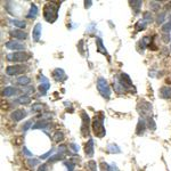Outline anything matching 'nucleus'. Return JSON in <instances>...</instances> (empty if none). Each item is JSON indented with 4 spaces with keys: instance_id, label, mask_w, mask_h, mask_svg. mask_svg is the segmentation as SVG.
Segmentation results:
<instances>
[{
    "instance_id": "obj_9",
    "label": "nucleus",
    "mask_w": 171,
    "mask_h": 171,
    "mask_svg": "<svg viewBox=\"0 0 171 171\" xmlns=\"http://www.w3.org/2000/svg\"><path fill=\"white\" fill-rule=\"evenodd\" d=\"M5 47L10 49V50H24L25 46L18 41H15V40H10V41H7L5 43Z\"/></svg>"
},
{
    "instance_id": "obj_13",
    "label": "nucleus",
    "mask_w": 171,
    "mask_h": 171,
    "mask_svg": "<svg viewBox=\"0 0 171 171\" xmlns=\"http://www.w3.org/2000/svg\"><path fill=\"white\" fill-rule=\"evenodd\" d=\"M41 29H42L41 23H37V24L34 25L33 32H32V37H33L34 42H38V41L40 40V38H41V31H42Z\"/></svg>"
},
{
    "instance_id": "obj_36",
    "label": "nucleus",
    "mask_w": 171,
    "mask_h": 171,
    "mask_svg": "<svg viewBox=\"0 0 171 171\" xmlns=\"http://www.w3.org/2000/svg\"><path fill=\"white\" fill-rule=\"evenodd\" d=\"M146 25H147V23H146V22H144V21H142V22H138V23H137L136 29H137L138 31H140V30H145Z\"/></svg>"
},
{
    "instance_id": "obj_25",
    "label": "nucleus",
    "mask_w": 171,
    "mask_h": 171,
    "mask_svg": "<svg viewBox=\"0 0 171 171\" xmlns=\"http://www.w3.org/2000/svg\"><path fill=\"white\" fill-rule=\"evenodd\" d=\"M87 171H97V164L95 161L90 160L88 163H87V167H86Z\"/></svg>"
},
{
    "instance_id": "obj_37",
    "label": "nucleus",
    "mask_w": 171,
    "mask_h": 171,
    "mask_svg": "<svg viewBox=\"0 0 171 171\" xmlns=\"http://www.w3.org/2000/svg\"><path fill=\"white\" fill-rule=\"evenodd\" d=\"M22 151H23V154L25 155V156H28V157H33V154L30 152L28 149V147H25V146H23V148H22Z\"/></svg>"
},
{
    "instance_id": "obj_10",
    "label": "nucleus",
    "mask_w": 171,
    "mask_h": 171,
    "mask_svg": "<svg viewBox=\"0 0 171 171\" xmlns=\"http://www.w3.org/2000/svg\"><path fill=\"white\" fill-rule=\"evenodd\" d=\"M26 115H28V112L25 110H16V111H14L13 113L10 114V119L13 121H15V122H18V121L23 120Z\"/></svg>"
},
{
    "instance_id": "obj_31",
    "label": "nucleus",
    "mask_w": 171,
    "mask_h": 171,
    "mask_svg": "<svg viewBox=\"0 0 171 171\" xmlns=\"http://www.w3.org/2000/svg\"><path fill=\"white\" fill-rule=\"evenodd\" d=\"M162 31H163V32H166V33H169V32L171 31V16H170L169 22H168V23H166V24L162 26Z\"/></svg>"
},
{
    "instance_id": "obj_7",
    "label": "nucleus",
    "mask_w": 171,
    "mask_h": 171,
    "mask_svg": "<svg viewBox=\"0 0 171 171\" xmlns=\"http://www.w3.org/2000/svg\"><path fill=\"white\" fill-rule=\"evenodd\" d=\"M81 119H82V124H81V132L83 136L89 135V124H90V119L89 115L86 112H81Z\"/></svg>"
},
{
    "instance_id": "obj_21",
    "label": "nucleus",
    "mask_w": 171,
    "mask_h": 171,
    "mask_svg": "<svg viewBox=\"0 0 171 171\" xmlns=\"http://www.w3.org/2000/svg\"><path fill=\"white\" fill-rule=\"evenodd\" d=\"M142 5V0H132V1H130V6L132 7V9L135 10V13H136V14H138V13H139V9H140Z\"/></svg>"
},
{
    "instance_id": "obj_6",
    "label": "nucleus",
    "mask_w": 171,
    "mask_h": 171,
    "mask_svg": "<svg viewBox=\"0 0 171 171\" xmlns=\"http://www.w3.org/2000/svg\"><path fill=\"white\" fill-rule=\"evenodd\" d=\"M137 110L142 115H148L152 112V104L145 99H140L137 104Z\"/></svg>"
},
{
    "instance_id": "obj_39",
    "label": "nucleus",
    "mask_w": 171,
    "mask_h": 171,
    "mask_svg": "<svg viewBox=\"0 0 171 171\" xmlns=\"http://www.w3.org/2000/svg\"><path fill=\"white\" fill-rule=\"evenodd\" d=\"M164 18H166V13H162V14L159 15V17H157V23H159V24H162L163 21H164Z\"/></svg>"
},
{
    "instance_id": "obj_4",
    "label": "nucleus",
    "mask_w": 171,
    "mask_h": 171,
    "mask_svg": "<svg viewBox=\"0 0 171 171\" xmlns=\"http://www.w3.org/2000/svg\"><path fill=\"white\" fill-rule=\"evenodd\" d=\"M31 58V54L25 53V52H16L13 54H8L7 55V60L9 62H26Z\"/></svg>"
},
{
    "instance_id": "obj_43",
    "label": "nucleus",
    "mask_w": 171,
    "mask_h": 171,
    "mask_svg": "<svg viewBox=\"0 0 171 171\" xmlns=\"http://www.w3.org/2000/svg\"><path fill=\"white\" fill-rule=\"evenodd\" d=\"M58 152H59V153H64V152H66V146H64V145L59 146V147H58Z\"/></svg>"
},
{
    "instance_id": "obj_35",
    "label": "nucleus",
    "mask_w": 171,
    "mask_h": 171,
    "mask_svg": "<svg viewBox=\"0 0 171 171\" xmlns=\"http://www.w3.org/2000/svg\"><path fill=\"white\" fill-rule=\"evenodd\" d=\"M65 167L67 168V171H73L75 164H74L72 161H67V162H65Z\"/></svg>"
},
{
    "instance_id": "obj_44",
    "label": "nucleus",
    "mask_w": 171,
    "mask_h": 171,
    "mask_svg": "<svg viewBox=\"0 0 171 171\" xmlns=\"http://www.w3.org/2000/svg\"><path fill=\"white\" fill-rule=\"evenodd\" d=\"M52 152H53V151H48L47 153H45V154H42V155H41L40 157H41V159H47V157H48V156H49V155L52 154Z\"/></svg>"
},
{
    "instance_id": "obj_42",
    "label": "nucleus",
    "mask_w": 171,
    "mask_h": 171,
    "mask_svg": "<svg viewBox=\"0 0 171 171\" xmlns=\"http://www.w3.org/2000/svg\"><path fill=\"white\" fill-rule=\"evenodd\" d=\"M71 147H72V149H73L74 152H78V151H79V146H78L77 144H74V142L71 144Z\"/></svg>"
},
{
    "instance_id": "obj_16",
    "label": "nucleus",
    "mask_w": 171,
    "mask_h": 171,
    "mask_svg": "<svg viewBox=\"0 0 171 171\" xmlns=\"http://www.w3.org/2000/svg\"><path fill=\"white\" fill-rule=\"evenodd\" d=\"M137 130H136V134L138 135V136H142L144 135V132H145V130H146V122H145V120L140 117L139 119V121H138V124H137V128H136Z\"/></svg>"
},
{
    "instance_id": "obj_20",
    "label": "nucleus",
    "mask_w": 171,
    "mask_h": 171,
    "mask_svg": "<svg viewBox=\"0 0 171 171\" xmlns=\"http://www.w3.org/2000/svg\"><path fill=\"white\" fill-rule=\"evenodd\" d=\"M96 43H97V52H98V53H102V54H104V55L107 56V52H106V49H105V47H104L103 41H102L100 38H97V39H96Z\"/></svg>"
},
{
    "instance_id": "obj_47",
    "label": "nucleus",
    "mask_w": 171,
    "mask_h": 171,
    "mask_svg": "<svg viewBox=\"0 0 171 171\" xmlns=\"http://www.w3.org/2000/svg\"><path fill=\"white\" fill-rule=\"evenodd\" d=\"M22 171H31V170H30V169H23Z\"/></svg>"
},
{
    "instance_id": "obj_11",
    "label": "nucleus",
    "mask_w": 171,
    "mask_h": 171,
    "mask_svg": "<svg viewBox=\"0 0 171 171\" xmlns=\"http://www.w3.org/2000/svg\"><path fill=\"white\" fill-rule=\"evenodd\" d=\"M53 78L56 80V81H59V82H63L66 80V74L64 72V70L62 69H55L53 71Z\"/></svg>"
},
{
    "instance_id": "obj_12",
    "label": "nucleus",
    "mask_w": 171,
    "mask_h": 171,
    "mask_svg": "<svg viewBox=\"0 0 171 171\" xmlns=\"http://www.w3.org/2000/svg\"><path fill=\"white\" fill-rule=\"evenodd\" d=\"M49 88H50V83H49L48 79H47L46 77L41 75V77H40V86H39V90L45 95Z\"/></svg>"
},
{
    "instance_id": "obj_24",
    "label": "nucleus",
    "mask_w": 171,
    "mask_h": 171,
    "mask_svg": "<svg viewBox=\"0 0 171 171\" xmlns=\"http://www.w3.org/2000/svg\"><path fill=\"white\" fill-rule=\"evenodd\" d=\"M113 87H114V90L117 92V94H122L123 91H124V89H123V87L121 86V83L119 82V79H117V77L114 79V83H113Z\"/></svg>"
},
{
    "instance_id": "obj_15",
    "label": "nucleus",
    "mask_w": 171,
    "mask_h": 171,
    "mask_svg": "<svg viewBox=\"0 0 171 171\" xmlns=\"http://www.w3.org/2000/svg\"><path fill=\"white\" fill-rule=\"evenodd\" d=\"M12 35H13L14 38L18 39V40H25V39L28 38V34H26V33H25L24 31L20 30V29L13 30V31H12Z\"/></svg>"
},
{
    "instance_id": "obj_19",
    "label": "nucleus",
    "mask_w": 171,
    "mask_h": 171,
    "mask_svg": "<svg viewBox=\"0 0 171 171\" xmlns=\"http://www.w3.org/2000/svg\"><path fill=\"white\" fill-rule=\"evenodd\" d=\"M38 14H39L38 7H37L34 3H32V5H31V8H30V12H29V14L26 15V17H28V18H35V17L38 16Z\"/></svg>"
},
{
    "instance_id": "obj_41",
    "label": "nucleus",
    "mask_w": 171,
    "mask_h": 171,
    "mask_svg": "<svg viewBox=\"0 0 171 171\" xmlns=\"http://www.w3.org/2000/svg\"><path fill=\"white\" fill-rule=\"evenodd\" d=\"M13 142H14L15 145H21V144H22V138H21V137H15Z\"/></svg>"
},
{
    "instance_id": "obj_38",
    "label": "nucleus",
    "mask_w": 171,
    "mask_h": 171,
    "mask_svg": "<svg viewBox=\"0 0 171 171\" xmlns=\"http://www.w3.org/2000/svg\"><path fill=\"white\" fill-rule=\"evenodd\" d=\"M47 126H48V124H47L46 122H40V121H39L35 126H33V129H38V128H40V127H41V128H46Z\"/></svg>"
},
{
    "instance_id": "obj_28",
    "label": "nucleus",
    "mask_w": 171,
    "mask_h": 171,
    "mask_svg": "<svg viewBox=\"0 0 171 171\" xmlns=\"http://www.w3.org/2000/svg\"><path fill=\"white\" fill-rule=\"evenodd\" d=\"M54 140L56 142H63L64 140V135H63V132L62 131H56L55 134H54Z\"/></svg>"
},
{
    "instance_id": "obj_45",
    "label": "nucleus",
    "mask_w": 171,
    "mask_h": 171,
    "mask_svg": "<svg viewBox=\"0 0 171 171\" xmlns=\"http://www.w3.org/2000/svg\"><path fill=\"white\" fill-rule=\"evenodd\" d=\"M38 171H47V164H41L38 168Z\"/></svg>"
},
{
    "instance_id": "obj_2",
    "label": "nucleus",
    "mask_w": 171,
    "mask_h": 171,
    "mask_svg": "<svg viewBox=\"0 0 171 171\" xmlns=\"http://www.w3.org/2000/svg\"><path fill=\"white\" fill-rule=\"evenodd\" d=\"M92 130L94 134L98 137V138H103L106 134L105 127H104V120L100 116H95L92 120Z\"/></svg>"
},
{
    "instance_id": "obj_26",
    "label": "nucleus",
    "mask_w": 171,
    "mask_h": 171,
    "mask_svg": "<svg viewBox=\"0 0 171 171\" xmlns=\"http://www.w3.org/2000/svg\"><path fill=\"white\" fill-rule=\"evenodd\" d=\"M107 151H109L110 153H121V149H120L119 146L115 145V144H110V145L107 146Z\"/></svg>"
},
{
    "instance_id": "obj_23",
    "label": "nucleus",
    "mask_w": 171,
    "mask_h": 171,
    "mask_svg": "<svg viewBox=\"0 0 171 171\" xmlns=\"http://www.w3.org/2000/svg\"><path fill=\"white\" fill-rule=\"evenodd\" d=\"M16 82H17L18 85H21V86H28L29 83L31 82V79H30L29 77H26V75H22V77L17 78Z\"/></svg>"
},
{
    "instance_id": "obj_14",
    "label": "nucleus",
    "mask_w": 171,
    "mask_h": 171,
    "mask_svg": "<svg viewBox=\"0 0 171 171\" xmlns=\"http://www.w3.org/2000/svg\"><path fill=\"white\" fill-rule=\"evenodd\" d=\"M160 97L164 99H171V87L164 86L160 88Z\"/></svg>"
},
{
    "instance_id": "obj_34",
    "label": "nucleus",
    "mask_w": 171,
    "mask_h": 171,
    "mask_svg": "<svg viewBox=\"0 0 171 171\" xmlns=\"http://www.w3.org/2000/svg\"><path fill=\"white\" fill-rule=\"evenodd\" d=\"M28 164L31 167V168H34L35 166L39 164V161H38L37 159H30V160L28 161Z\"/></svg>"
},
{
    "instance_id": "obj_8",
    "label": "nucleus",
    "mask_w": 171,
    "mask_h": 171,
    "mask_svg": "<svg viewBox=\"0 0 171 171\" xmlns=\"http://www.w3.org/2000/svg\"><path fill=\"white\" fill-rule=\"evenodd\" d=\"M117 79H119V82L121 83V86L123 87L124 90H128V89H130L132 87V81H131V79H130V77L128 74L121 73V75L117 77Z\"/></svg>"
},
{
    "instance_id": "obj_27",
    "label": "nucleus",
    "mask_w": 171,
    "mask_h": 171,
    "mask_svg": "<svg viewBox=\"0 0 171 171\" xmlns=\"http://www.w3.org/2000/svg\"><path fill=\"white\" fill-rule=\"evenodd\" d=\"M16 102H18L20 104H29V103L31 102V98H30V96H28V95H23V96H21Z\"/></svg>"
},
{
    "instance_id": "obj_29",
    "label": "nucleus",
    "mask_w": 171,
    "mask_h": 171,
    "mask_svg": "<svg viewBox=\"0 0 171 171\" xmlns=\"http://www.w3.org/2000/svg\"><path fill=\"white\" fill-rule=\"evenodd\" d=\"M63 159H64V156H63L62 154H56V155L50 156V157H49V160H48V162H49V163H54V162L60 161V160H63Z\"/></svg>"
},
{
    "instance_id": "obj_40",
    "label": "nucleus",
    "mask_w": 171,
    "mask_h": 171,
    "mask_svg": "<svg viewBox=\"0 0 171 171\" xmlns=\"http://www.w3.org/2000/svg\"><path fill=\"white\" fill-rule=\"evenodd\" d=\"M151 7H152V9L157 10V9L160 8V3H157V2H155V1H153V2H151Z\"/></svg>"
},
{
    "instance_id": "obj_30",
    "label": "nucleus",
    "mask_w": 171,
    "mask_h": 171,
    "mask_svg": "<svg viewBox=\"0 0 171 171\" xmlns=\"http://www.w3.org/2000/svg\"><path fill=\"white\" fill-rule=\"evenodd\" d=\"M31 111H32L33 113L41 112V111H42V105H41V104H39V103H35V104H33V105H32Z\"/></svg>"
},
{
    "instance_id": "obj_17",
    "label": "nucleus",
    "mask_w": 171,
    "mask_h": 171,
    "mask_svg": "<svg viewBox=\"0 0 171 171\" xmlns=\"http://www.w3.org/2000/svg\"><path fill=\"white\" fill-rule=\"evenodd\" d=\"M85 153L87 156L91 157L94 155V140L92 139H89L87 144H86V147H85Z\"/></svg>"
},
{
    "instance_id": "obj_22",
    "label": "nucleus",
    "mask_w": 171,
    "mask_h": 171,
    "mask_svg": "<svg viewBox=\"0 0 171 171\" xmlns=\"http://www.w3.org/2000/svg\"><path fill=\"white\" fill-rule=\"evenodd\" d=\"M10 23H12L14 26H16V28H18V29H24V28H25V25H26V23H25L24 21L16 20V18H13V20H10Z\"/></svg>"
},
{
    "instance_id": "obj_33",
    "label": "nucleus",
    "mask_w": 171,
    "mask_h": 171,
    "mask_svg": "<svg viewBox=\"0 0 171 171\" xmlns=\"http://www.w3.org/2000/svg\"><path fill=\"white\" fill-rule=\"evenodd\" d=\"M147 124H148V127L151 128V129H156V124H155V122H154V120L152 119V117H148L147 119Z\"/></svg>"
},
{
    "instance_id": "obj_32",
    "label": "nucleus",
    "mask_w": 171,
    "mask_h": 171,
    "mask_svg": "<svg viewBox=\"0 0 171 171\" xmlns=\"http://www.w3.org/2000/svg\"><path fill=\"white\" fill-rule=\"evenodd\" d=\"M31 127H32V120H29V121H26V122L22 126V130H23V131H28Z\"/></svg>"
},
{
    "instance_id": "obj_5",
    "label": "nucleus",
    "mask_w": 171,
    "mask_h": 171,
    "mask_svg": "<svg viewBox=\"0 0 171 171\" xmlns=\"http://www.w3.org/2000/svg\"><path fill=\"white\" fill-rule=\"evenodd\" d=\"M25 70H26V65H9L6 69V74L14 77V75H18L23 73Z\"/></svg>"
},
{
    "instance_id": "obj_3",
    "label": "nucleus",
    "mask_w": 171,
    "mask_h": 171,
    "mask_svg": "<svg viewBox=\"0 0 171 171\" xmlns=\"http://www.w3.org/2000/svg\"><path fill=\"white\" fill-rule=\"evenodd\" d=\"M97 89L99 91V94L105 98V99H110L111 98V89H110V86L107 83L106 79L103 78V77H99L97 79Z\"/></svg>"
},
{
    "instance_id": "obj_18",
    "label": "nucleus",
    "mask_w": 171,
    "mask_h": 171,
    "mask_svg": "<svg viewBox=\"0 0 171 171\" xmlns=\"http://www.w3.org/2000/svg\"><path fill=\"white\" fill-rule=\"evenodd\" d=\"M17 92H18V90H17L15 87H12V86L6 87V88L2 90V95L6 96V97H10V96H13V95H16Z\"/></svg>"
},
{
    "instance_id": "obj_1",
    "label": "nucleus",
    "mask_w": 171,
    "mask_h": 171,
    "mask_svg": "<svg viewBox=\"0 0 171 171\" xmlns=\"http://www.w3.org/2000/svg\"><path fill=\"white\" fill-rule=\"evenodd\" d=\"M43 17L47 22L54 23L58 17V5L55 2H48L43 7Z\"/></svg>"
},
{
    "instance_id": "obj_46",
    "label": "nucleus",
    "mask_w": 171,
    "mask_h": 171,
    "mask_svg": "<svg viewBox=\"0 0 171 171\" xmlns=\"http://www.w3.org/2000/svg\"><path fill=\"white\" fill-rule=\"evenodd\" d=\"M91 5H92V1H91V0H88V1H86V2H85V7H86V8H89Z\"/></svg>"
}]
</instances>
